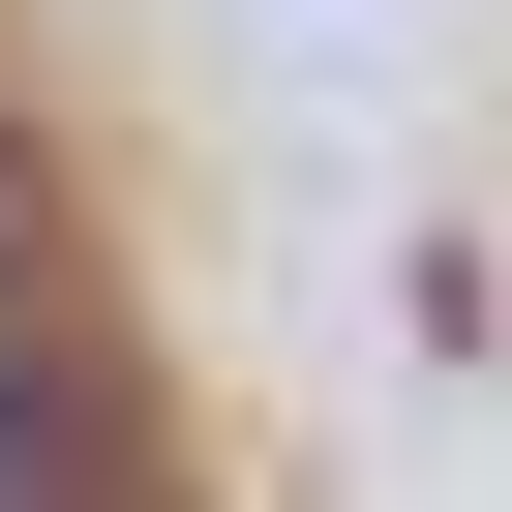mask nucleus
Wrapping results in <instances>:
<instances>
[{"instance_id": "nucleus-1", "label": "nucleus", "mask_w": 512, "mask_h": 512, "mask_svg": "<svg viewBox=\"0 0 512 512\" xmlns=\"http://www.w3.org/2000/svg\"><path fill=\"white\" fill-rule=\"evenodd\" d=\"M0 241H31V211H0ZM0 512H121V392H91V332L31 272H0Z\"/></svg>"}]
</instances>
